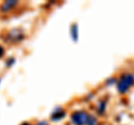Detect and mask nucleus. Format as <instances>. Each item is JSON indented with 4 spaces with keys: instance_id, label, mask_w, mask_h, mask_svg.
I'll return each instance as SVG.
<instances>
[{
    "instance_id": "nucleus-3",
    "label": "nucleus",
    "mask_w": 134,
    "mask_h": 125,
    "mask_svg": "<svg viewBox=\"0 0 134 125\" xmlns=\"http://www.w3.org/2000/svg\"><path fill=\"white\" fill-rule=\"evenodd\" d=\"M16 5H17V1L8 0V1H5L1 5V7H0V10H1L2 12H7V11H9L14 6H16Z\"/></svg>"
},
{
    "instance_id": "nucleus-4",
    "label": "nucleus",
    "mask_w": 134,
    "mask_h": 125,
    "mask_svg": "<svg viewBox=\"0 0 134 125\" xmlns=\"http://www.w3.org/2000/svg\"><path fill=\"white\" fill-rule=\"evenodd\" d=\"M72 32H73V39L77 40V26H76V25H74V26H73Z\"/></svg>"
},
{
    "instance_id": "nucleus-6",
    "label": "nucleus",
    "mask_w": 134,
    "mask_h": 125,
    "mask_svg": "<svg viewBox=\"0 0 134 125\" xmlns=\"http://www.w3.org/2000/svg\"><path fill=\"white\" fill-rule=\"evenodd\" d=\"M21 125H29V124H27V123H24V124H21Z\"/></svg>"
},
{
    "instance_id": "nucleus-5",
    "label": "nucleus",
    "mask_w": 134,
    "mask_h": 125,
    "mask_svg": "<svg viewBox=\"0 0 134 125\" xmlns=\"http://www.w3.org/2000/svg\"><path fill=\"white\" fill-rule=\"evenodd\" d=\"M2 55H3V48L0 46V57H1Z\"/></svg>"
},
{
    "instance_id": "nucleus-2",
    "label": "nucleus",
    "mask_w": 134,
    "mask_h": 125,
    "mask_svg": "<svg viewBox=\"0 0 134 125\" xmlns=\"http://www.w3.org/2000/svg\"><path fill=\"white\" fill-rule=\"evenodd\" d=\"M134 84V76L132 74L126 73L122 75V77L120 78L119 83H117V89H119L120 93H126L129 90V88H131Z\"/></svg>"
},
{
    "instance_id": "nucleus-1",
    "label": "nucleus",
    "mask_w": 134,
    "mask_h": 125,
    "mask_svg": "<svg viewBox=\"0 0 134 125\" xmlns=\"http://www.w3.org/2000/svg\"><path fill=\"white\" fill-rule=\"evenodd\" d=\"M72 121L76 125H96V121L93 116H90L86 112H76L72 115Z\"/></svg>"
}]
</instances>
